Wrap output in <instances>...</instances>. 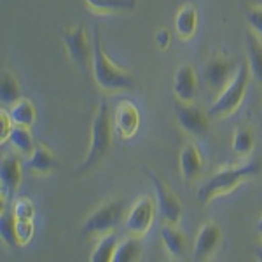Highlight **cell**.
Segmentation results:
<instances>
[{"label": "cell", "mask_w": 262, "mask_h": 262, "mask_svg": "<svg viewBox=\"0 0 262 262\" xmlns=\"http://www.w3.org/2000/svg\"><path fill=\"white\" fill-rule=\"evenodd\" d=\"M173 112H175V119L179 128L184 133L191 135L194 138H203L210 129V116L201 107H198L194 101L191 103H184V101H175L173 105Z\"/></svg>", "instance_id": "ba28073f"}, {"label": "cell", "mask_w": 262, "mask_h": 262, "mask_svg": "<svg viewBox=\"0 0 262 262\" xmlns=\"http://www.w3.org/2000/svg\"><path fill=\"white\" fill-rule=\"evenodd\" d=\"M221 242H222V231L219 227V224L212 221L205 222L200 227V231H198L196 239H194L192 259L198 262L208 260L219 248Z\"/></svg>", "instance_id": "8fae6325"}, {"label": "cell", "mask_w": 262, "mask_h": 262, "mask_svg": "<svg viewBox=\"0 0 262 262\" xmlns=\"http://www.w3.org/2000/svg\"><path fill=\"white\" fill-rule=\"evenodd\" d=\"M7 142H9L11 145L14 147V150L19 152L23 158H30L37 147L35 138H33L30 128H27V126H18V124H14Z\"/></svg>", "instance_id": "44dd1931"}, {"label": "cell", "mask_w": 262, "mask_h": 262, "mask_svg": "<svg viewBox=\"0 0 262 262\" xmlns=\"http://www.w3.org/2000/svg\"><path fill=\"white\" fill-rule=\"evenodd\" d=\"M245 48H247V65L252 79L262 84V37L248 28L245 32Z\"/></svg>", "instance_id": "ac0fdd59"}, {"label": "cell", "mask_w": 262, "mask_h": 262, "mask_svg": "<svg viewBox=\"0 0 262 262\" xmlns=\"http://www.w3.org/2000/svg\"><path fill=\"white\" fill-rule=\"evenodd\" d=\"M122 219V203L117 200H107L100 203L82 222L81 232L86 238H96L107 232H114Z\"/></svg>", "instance_id": "5b68a950"}, {"label": "cell", "mask_w": 262, "mask_h": 262, "mask_svg": "<svg viewBox=\"0 0 262 262\" xmlns=\"http://www.w3.org/2000/svg\"><path fill=\"white\" fill-rule=\"evenodd\" d=\"M255 255H257V260H260V262H262V245H260V247H257V248H255Z\"/></svg>", "instance_id": "836d02e7"}, {"label": "cell", "mask_w": 262, "mask_h": 262, "mask_svg": "<svg viewBox=\"0 0 262 262\" xmlns=\"http://www.w3.org/2000/svg\"><path fill=\"white\" fill-rule=\"evenodd\" d=\"M84 4L98 14H129L137 9L138 0H84Z\"/></svg>", "instance_id": "ffe728a7"}, {"label": "cell", "mask_w": 262, "mask_h": 262, "mask_svg": "<svg viewBox=\"0 0 262 262\" xmlns=\"http://www.w3.org/2000/svg\"><path fill=\"white\" fill-rule=\"evenodd\" d=\"M58 166V156L46 142H37L30 158H27V170L33 175H48Z\"/></svg>", "instance_id": "e0dca14e"}, {"label": "cell", "mask_w": 262, "mask_h": 262, "mask_svg": "<svg viewBox=\"0 0 262 262\" xmlns=\"http://www.w3.org/2000/svg\"><path fill=\"white\" fill-rule=\"evenodd\" d=\"M164 250L175 260H182L187 255V239L185 234L179 229V224H166L164 222L159 231Z\"/></svg>", "instance_id": "2e32d148"}, {"label": "cell", "mask_w": 262, "mask_h": 262, "mask_svg": "<svg viewBox=\"0 0 262 262\" xmlns=\"http://www.w3.org/2000/svg\"><path fill=\"white\" fill-rule=\"evenodd\" d=\"M145 175L149 177L156 194V206L161 215L163 222L166 224H179L182 219V203L175 192L168 187V184L163 180V177L152 168H145Z\"/></svg>", "instance_id": "52a82bcc"}, {"label": "cell", "mask_w": 262, "mask_h": 262, "mask_svg": "<svg viewBox=\"0 0 262 262\" xmlns=\"http://www.w3.org/2000/svg\"><path fill=\"white\" fill-rule=\"evenodd\" d=\"M67 54L79 69H90L93 61V39H90L88 27L84 23L74 25L70 28H63L60 33Z\"/></svg>", "instance_id": "8992f818"}, {"label": "cell", "mask_w": 262, "mask_h": 262, "mask_svg": "<svg viewBox=\"0 0 262 262\" xmlns=\"http://www.w3.org/2000/svg\"><path fill=\"white\" fill-rule=\"evenodd\" d=\"M203 156L201 150L194 143H185L179 154V168L180 175L185 182H194L200 179L203 173Z\"/></svg>", "instance_id": "9a60e30c"}, {"label": "cell", "mask_w": 262, "mask_h": 262, "mask_svg": "<svg viewBox=\"0 0 262 262\" xmlns=\"http://www.w3.org/2000/svg\"><path fill=\"white\" fill-rule=\"evenodd\" d=\"M173 93L179 101H184V103L194 101L198 93V77L192 65L184 63L177 69L175 77H173Z\"/></svg>", "instance_id": "5bb4252c"}, {"label": "cell", "mask_w": 262, "mask_h": 262, "mask_svg": "<svg viewBox=\"0 0 262 262\" xmlns=\"http://www.w3.org/2000/svg\"><path fill=\"white\" fill-rule=\"evenodd\" d=\"M12 124H14V122H12L9 114H6V111L0 112V142L2 143H6L7 138H9L11 131L14 128Z\"/></svg>", "instance_id": "4dcf8cb0"}, {"label": "cell", "mask_w": 262, "mask_h": 262, "mask_svg": "<svg viewBox=\"0 0 262 262\" xmlns=\"http://www.w3.org/2000/svg\"><path fill=\"white\" fill-rule=\"evenodd\" d=\"M119 247V238L116 232H107V234L100 236L98 243H96L95 250L90 255L91 262H114V255Z\"/></svg>", "instance_id": "7402d4cb"}, {"label": "cell", "mask_w": 262, "mask_h": 262, "mask_svg": "<svg viewBox=\"0 0 262 262\" xmlns=\"http://www.w3.org/2000/svg\"><path fill=\"white\" fill-rule=\"evenodd\" d=\"M23 180V161L21 154H6L0 161V185H2V196L12 198L19 189Z\"/></svg>", "instance_id": "7c38bea8"}, {"label": "cell", "mask_w": 262, "mask_h": 262, "mask_svg": "<svg viewBox=\"0 0 262 262\" xmlns=\"http://www.w3.org/2000/svg\"><path fill=\"white\" fill-rule=\"evenodd\" d=\"M142 255V243L138 236H131L122 239L114 255V262H135Z\"/></svg>", "instance_id": "484cf974"}, {"label": "cell", "mask_w": 262, "mask_h": 262, "mask_svg": "<svg viewBox=\"0 0 262 262\" xmlns=\"http://www.w3.org/2000/svg\"><path fill=\"white\" fill-rule=\"evenodd\" d=\"M250 79H252V74H250L248 65L247 63H239L236 75L221 91V95H219L217 100L212 103V107L208 108V116L222 119V117H227V116H231L232 112L238 111L245 95H247Z\"/></svg>", "instance_id": "277c9868"}, {"label": "cell", "mask_w": 262, "mask_h": 262, "mask_svg": "<svg viewBox=\"0 0 262 262\" xmlns=\"http://www.w3.org/2000/svg\"><path fill=\"white\" fill-rule=\"evenodd\" d=\"M16 224H18V219H16L14 213L2 212V215H0V238H2V242L6 243L7 247H16V245H19Z\"/></svg>", "instance_id": "4316f807"}, {"label": "cell", "mask_w": 262, "mask_h": 262, "mask_svg": "<svg viewBox=\"0 0 262 262\" xmlns=\"http://www.w3.org/2000/svg\"><path fill=\"white\" fill-rule=\"evenodd\" d=\"M156 46H158L159 49H168L171 44V33L170 30H166V28H159L158 32H156Z\"/></svg>", "instance_id": "1f68e13d"}, {"label": "cell", "mask_w": 262, "mask_h": 262, "mask_svg": "<svg viewBox=\"0 0 262 262\" xmlns=\"http://www.w3.org/2000/svg\"><path fill=\"white\" fill-rule=\"evenodd\" d=\"M255 227H257V234H259V238L262 239V217L259 219V221H257Z\"/></svg>", "instance_id": "d6a6232c"}, {"label": "cell", "mask_w": 262, "mask_h": 262, "mask_svg": "<svg viewBox=\"0 0 262 262\" xmlns=\"http://www.w3.org/2000/svg\"><path fill=\"white\" fill-rule=\"evenodd\" d=\"M253 143H255V137H253V131L248 126H239L238 129L232 135V143L231 149L238 158H247L252 154Z\"/></svg>", "instance_id": "d4e9b609"}, {"label": "cell", "mask_w": 262, "mask_h": 262, "mask_svg": "<svg viewBox=\"0 0 262 262\" xmlns=\"http://www.w3.org/2000/svg\"><path fill=\"white\" fill-rule=\"evenodd\" d=\"M156 213H158L156 200H152L149 196H140L133 203V206H131V210L124 219L126 232L131 236L142 238L143 234L149 232L152 224H154Z\"/></svg>", "instance_id": "9c48e42d"}, {"label": "cell", "mask_w": 262, "mask_h": 262, "mask_svg": "<svg viewBox=\"0 0 262 262\" xmlns=\"http://www.w3.org/2000/svg\"><path fill=\"white\" fill-rule=\"evenodd\" d=\"M175 33L182 40H189L198 30V11L192 4L182 6L175 16Z\"/></svg>", "instance_id": "d6986e66"}, {"label": "cell", "mask_w": 262, "mask_h": 262, "mask_svg": "<svg viewBox=\"0 0 262 262\" xmlns=\"http://www.w3.org/2000/svg\"><path fill=\"white\" fill-rule=\"evenodd\" d=\"M16 231H18V242H19V245H27L28 242H32L33 232H35V227H33V222L28 221V219H18V224H16Z\"/></svg>", "instance_id": "f546056e"}, {"label": "cell", "mask_w": 262, "mask_h": 262, "mask_svg": "<svg viewBox=\"0 0 262 262\" xmlns=\"http://www.w3.org/2000/svg\"><path fill=\"white\" fill-rule=\"evenodd\" d=\"M12 213L16 215V219H28V221H32L35 217V206H33V203L28 198H21V200L14 203Z\"/></svg>", "instance_id": "f1b7e54d"}, {"label": "cell", "mask_w": 262, "mask_h": 262, "mask_svg": "<svg viewBox=\"0 0 262 262\" xmlns=\"http://www.w3.org/2000/svg\"><path fill=\"white\" fill-rule=\"evenodd\" d=\"M9 116L14 124L30 128L33 122H35V117H37L35 105H33L32 100H28V98H19L18 101H14V103L11 105Z\"/></svg>", "instance_id": "603a6c76"}, {"label": "cell", "mask_w": 262, "mask_h": 262, "mask_svg": "<svg viewBox=\"0 0 262 262\" xmlns=\"http://www.w3.org/2000/svg\"><path fill=\"white\" fill-rule=\"evenodd\" d=\"M245 21L250 30L262 37V6H248L245 9Z\"/></svg>", "instance_id": "83f0119b"}, {"label": "cell", "mask_w": 262, "mask_h": 262, "mask_svg": "<svg viewBox=\"0 0 262 262\" xmlns=\"http://www.w3.org/2000/svg\"><path fill=\"white\" fill-rule=\"evenodd\" d=\"M239 63H236L232 58L222 56V54L212 56L206 61L205 67V81L212 90L222 91L231 82V79L236 75Z\"/></svg>", "instance_id": "30bf717a"}, {"label": "cell", "mask_w": 262, "mask_h": 262, "mask_svg": "<svg viewBox=\"0 0 262 262\" xmlns=\"http://www.w3.org/2000/svg\"><path fill=\"white\" fill-rule=\"evenodd\" d=\"M114 129L117 131V135L122 138H133L140 129V111L137 108V105L131 101L124 100L117 105L116 114H114Z\"/></svg>", "instance_id": "4fadbf2b"}, {"label": "cell", "mask_w": 262, "mask_h": 262, "mask_svg": "<svg viewBox=\"0 0 262 262\" xmlns=\"http://www.w3.org/2000/svg\"><path fill=\"white\" fill-rule=\"evenodd\" d=\"M21 98V84L11 70H4L0 77V101L2 105L11 107Z\"/></svg>", "instance_id": "cb8c5ba5"}, {"label": "cell", "mask_w": 262, "mask_h": 262, "mask_svg": "<svg viewBox=\"0 0 262 262\" xmlns=\"http://www.w3.org/2000/svg\"><path fill=\"white\" fill-rule=\"evenodd\" d=\"M112 129L114 122L111 117V111H108V103L107 101H101L91 122L90 149H88V154L84 158L82 164L77 168V173L93 171L103 161L112 145Z\"/></svg>", "instance_id": "3957f363"}, {"label": "cell", "mask_w": 262, "mask_h": 262, "mask_svg": "<svg viewBox=\"0 0 262 262\" xmlns=\"http://www.w3.org/2000/svg\"><path fill=\"white\" fill-rule=\"evenodd\" d=\"M93 79H95L96 86L105 93H122L129 91L135 88V77L129 74L128 70H124L122 67L116 65L111 56L107 54L103 44H101V33L100 27L95 25L93 28Z\"/></svg>", "instance_id": "6da1fadb"}, {"label": "cell", "mask_w": 262, "mask_h": 262, "mask_svg": "<svg viewBox=\"0 0 262 262\" xmlns=\"http://www.w3.org/2000/svg\"><path fill=\"white\" fill-rule=\"evenodd\" d=\"M262 171V163L259 159L252 158L242 164H227V166L221 168L210 177L205 184L198 189V200L201 205H208L213 198L221 196L238 187L242 182L253 179Z\"/></svg>", "instance_id": "7a4b0ae2"}]
</instances>
